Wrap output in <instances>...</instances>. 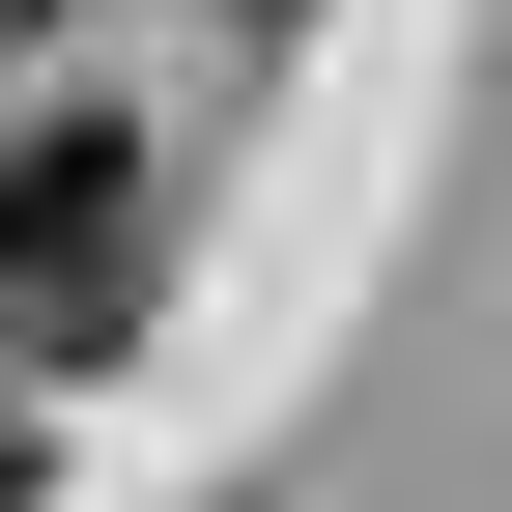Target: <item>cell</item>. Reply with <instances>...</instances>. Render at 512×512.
Here are the masks:
<instances>
[{"label":"cell","mask_w":512,"mask_h":512,"mask_svg":"<svg viewBox=\"0 0 512 512\" xmlns=\"http://www.w3.org/2000/svg\"><path fill=\"white\" fill-rule=\"evenodd\" d=\"M200 29H285V0H200Z\"/></svg>","instance_id":"3957f363"},{"label":"cell","mask_w":512,"mask_h":512,"mask_svg":"<svg viewBox=\"0 0 512 512\" xmlns=\"http://www.w3.org/2000/svg\"><path fill=\"white\" fill-rule=\"evenodd\" d=\"M171 313V171L114 143V114H29V143H0V399H29V370H114Z\"/></svg>","instance_id":"6da1fadb"},{"label":"cell","mask_w":512,"mask_h":512,"mask_svg":"<svg viewBox=\"0 0 512 512\" xmlns=\"http://www.w3.org/2000/svg\"><path fill=\"white\" fill-rule=\"evenodd\" d=\"M0 512H29V399H0Z\"/></svg>","instance_id":"7a4b0ae2"}]
</instances>
